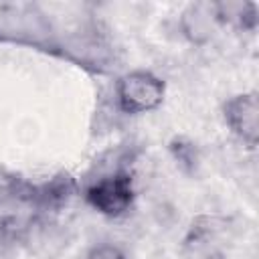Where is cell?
<instances>
[{"mask_svg": "<svg viewBox=\"0 0 259 259\" xmlns=\"http://www.w3.org/2000/svg\"><path fill=\"white\" fill-rule=\"evenodd\" d=\"M85 259H125L123 253L117 249V247H111V245H99L95 249H91L87 253Z\"/></svg>", "mask_w": 259, "mask_h": 259, "instance_id": "4", "label": "cell"}, {"mask_svg": "<svg viewBox=\"0 0 259 259\" xmlns=\"http://www.w3.org/2000/svg\"><path fill=\"white\" fill-rule=\"evenodd\" d=\"M227 123L233 127L237 136H241L251 146L257 142V127H259V105L255 93L233 97L225 105Z\"/></svg>", "mask_w": 259, "mask_h": 259, "instance_id": "2", "label": "cell"}, {"mask_svg": "<svg viewBox=\"0 0 259 259\" xmlns=\"http://www.w3.org/2000/svg\"><path fill=\"white\" fill-rule=\"evenodd\" d=\"M87 196L103 214H121L132 202V186L125 176H115L95 184Z\"/></svg>", "mask_w": 259, "mask_h": 259, "instance_id": "3", "label": "cell"}, {"mask_svg": "<svg viewBox=\"0 0 259 259\" xmlns=\"http://www.w3.org/2000/svg\"><path fill=\"white\" fill-rule=\"evenodd\" d=\"M117 95L123 111L142 113L160 105L164 95V85L150 73H130L119 79Z\"/></svg>", "mask_w": 259, "mask_h": 259, "instance_id": "1", "label": "cell"}]
</instances>
